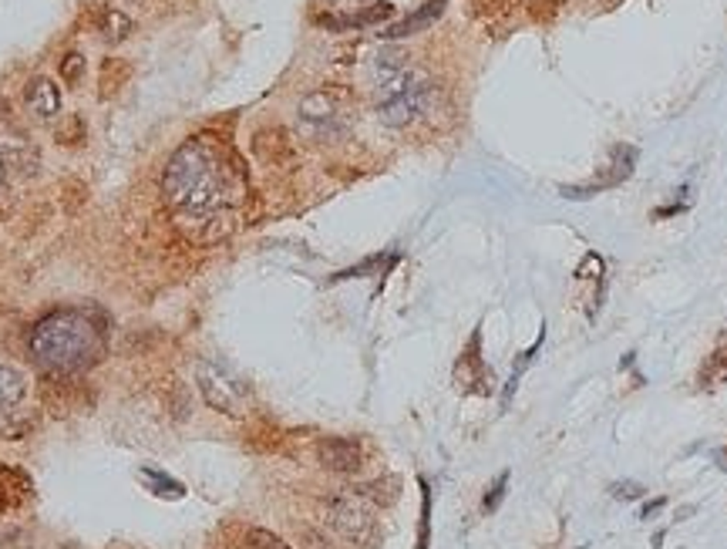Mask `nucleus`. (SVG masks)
I'll use <instances>...</instances> for the list:
<instances>
[{
  "label": "nucleus",
  "instance_id": "f257e3e1",
  "mask_svg": "<svg viewBox=\"0 0 727 549\" xmlns=\"http://www.w3.org/2000/svg\"><path fill=\"white\" fill-rule=\"evenodd\" d=\"M162 196L186 230L216 240L232 226L242 203V176L213 139H189L166 162Z\"/></svg>",
  "mask_w": 727,
  "mask_h": 549
},
{
  "label": "nucleus",
  "instance_id": "f03ea898",
  "mask_svg": "<svg viewBox=\"0 0 727 549\" xmlns=\"http://www.w3.org/2000/svg\"><path fill=\"white\" fill-rule=\"evenodd\" d=\"M105 347L102 324L85 310H54L31 331V354L48 371H81Z\"/></svg>",
  "mask_w": 727,
  "mask_h": 549
},
{
  "label": "nucleus",
  "instance_id": "7ed1b4c3",
  "mask_svg": "<svg viewBox=\"0 0 727 549\" xmlns=\"http://www.w3.org/2000/svg\"><path fill=\"white\" fill-rule=\"evenodd\" d=\"M296 128H300L304 139L333 145V142H344L350 135L354 115H350V105H347V98L341 91L320 88L300 98V105H296Z\"/></svg>",
  "mask_w": 727,
  "mask_h": 549
},
{
  "label": "nucleus",
  "instance_id": "20e7f679",
  "mask_svg": "<svg viewBox=\"0 0 727 549\" xmlns=\"http://www.w3.org/2000/svg\"><path fill=\"white\" fill-rule=\"evenodd\" d=\"M323 516L333 533L354 546H374L377 543V519L374 509L354 492H337L323 502Z\"/></svg>",
  "mask_w": 727,
  "mask_h": 549
},
{
  "label": "nucleus",
  "instance_id": "39448f33",
  "mask_svg": "<svg viewBox=\"0 0 727 549\" xmlns=\"http://www.w3.org/2000/svg\"><path fill=\"white\" fill-rule=\"evenodd\" d=\"M368 78H370V91H374V105H381L387 102V98L401 95L404 88H411L414 81H422L424 71L414 68L404 51L384 48L381 54H374V61H370L368 68Z\"/></svg>",
  "mask_w": 727,
  "mask_h": 549
},
{
  "label": "nucleus",
  "instance_id": "423d86ee",
  "mask_svg": "<svg viewBox=\"0 0 727 549\" xmlns=\"http://www.w3.org/2000/svg\"><path fill=\"white\" fill-rule=\"evenodd\" d=\"M195 384H199V395L205 398L209 408L223 411V415H242L250 405V395L230 371L216 364V361H199L195 364Z\"/></svg>",
  "mask_w": 727,
  "mask_h": 549
},
{
  "label": "nucleus",
  "instance_id": "0eeeda50",
  "mask_svg": "<svg viewBox=\"0 0 727 549\" xmlns=\"http://www.w3.org/2000/svg\"><path fill=\"white\" fill-rule=\"evenodd\" d=\"M428 108H432V81L424 75L422 81H414V85L404 88L401 95L377 105V118H381L387 128H408L414 125L418 118L428 115Z\"/></svg>",
  "mask_w": 727,
  "mask_h": 549
},
{
  "label": "nucleus",
  "instance_id": "6e6552de",
  "mask_svg": "<svg viewBox=\"0 0 727 549\" xmlns=\"http://www.w3.org/2000/svg\"><path fill=\"white\" fill-rule=\"evenodd\" d=\"M633 166H637V149L633 145H620V149H613V162H610V172L596 182H586V186H562V196L566 199H589V196H596L603 189H613V186H620L623 179L633 176Z\"/></svg>",
  "mask_w": 727,
  "mask_h": 549
},
{
  "label": "nucleus",
  "instance_id": "1a4fd4ad",
  "mask_svg": "<svg viewBox=\"0 0 727 549\" xmlns=\"http://www.w3.org/2000/svg\"><path fill=\"white\" fill-rule=\"evenodd\" d=\"M317 459L331 472H358L364 465V448L358 438H323L317 445Z\"/></svg>",
  "mask_w": 727,
  "mask_h": 549
},
{
  "label": "nucleus",
  "instance_id": "9d476101",
  "mask_svg": "<svg viewBox=\"0 0 727 549\" xmlns=\"http://www.w3.org/2000/svg\"><path fill=\"white\" fill-rule=\"evenodd\" d=\"M478 347H482V334H472L468 341V351L459 358L455 364V384L461 391H475V395H488V374L482 368V358H478Z\"/></svg>",
  "mask_w": 727,
  "mask_h": 549
},
{
  "label": "nucleus",
  "instance_id": "9b49d317",
  "mask_svg": "<svg viewBox=\"0 0 727 549\" xmlns=\"http://www.w3.org/2000/svg\"><path fill=\"white\" fill-rule=\"evenodd\" d=\"M24 105L34 118H54L61 112V88L44 75L31 78L24 88Z\"/></svg>",
  "mask_w": 727,
  "mask_h": 549
},
{
  "label": "nucleus",
  "instance_id": "f8f14e48",
  "mask_svg": "<svg viewBox=\"0 0 727 549\" xmlns=\"http://www.w3.org/2000/svg\"><path fill=\"white\" fill-rule=\"evenodd\" d=\"M448 0H424L422 7L414 14H408L404 21H397V24H391L387 31H384V38L387 41H401V38H411V34H422V31H428V27L445 14Z\"/></svg>",
  "mask_w": 727,
  "mask_h": 549
},
{
  "label": "nucleus",
  "instance_id": "ddd939ff",
  "mask_svg": "<svg viewBox=\"0 0 727 549\" xmlns=\"http://www.w3.org/2000/svg\"><path fill=\"white\" fill-rule=\"evenodd\" d=\"M0 155H4V162L11 169L14 176H21V179H31V176H38V152L27 145V142H4L0 145Z\"/></svg>",
  "mask_w": 727,
  "mask_h": 549
},
{
  "label": "nucleus",
  "instance_id": "4468645a",
  "mask_svg": "<svg viewBox=\"0 0 727 549\" xmlns=\"http://www.w3.org/2000/svg\"><path fill=\"white\" fill-rule=\"evenodd\" d=\"M132 21H128L125 14L115 11V7H98L95 11V31H98V38L108 41V44H118V41H125L132 34Z\"/></svg>",
  "mask_w": 727,
  "mask_h": 549
},
{
  "label": "nucleus",
  "instance_id": "2eb2a0df",
  "mask_svg": "<svg viewBox=\"0 0 727 549\" xmlns=\"http://www.w3.org/2000/svg\"><path fill=\"white\" fill-rule=\"evenodd\" d=\"M27 395V378L17 368L0 364V415H7L11 408H17Z\"/></svg>",
  "mask_w": 727,
  "mask_h": 549
},
{
  "label": "nucleus",
  "instance_id": "dca6fc26",
  "mask_svg": "<svg viewBox=\"0 0 727 549\" xmlns=\"http://www.w3.org/2000/svg\"><path fill=\"white\" fill-rule=\"evenodd\" d=\"M542 341H546V327H542V334L536 337V344L529 347V351H523L519 354V364L512 368V378H509V384H505V395H502V408H509L512 405V395H515V388H519V381H523V374H525V368L536 361V354L542 351Z\"/></svg>",
  "mask_w": 727,
  "mask_h": 549
},
{
  "label": "nucleus",
  "instance_id": "f3484780",
  "mask_svg": "<svg viewBox=\"0 0 727 549\" xmlns=\"http://www.w3.org/2000/svg\"><path fill=\"white\" fill-rule=\"evenodd\" d=\"M724 381H727V344L717 347L714 354L704 361V368H701V388L711 391V388H721Z\"/></svg>",
  "mask_w": 727,
  "mask_h": 549
},
{
  "label": "nucleus",
  "instance_id": "a211bd4d",
  "mask_svg": "<svg viewBox=\"0 0 727 549\" xmlns=\"http://www.w3.org/2000/svg\"><path fill=\"white\" fill-rule=\"evenodd\" d=\"M397 256H370V260H364V263H358V267L350 270H341V273H333L331 280H354V277H364V273H384V270L395 263Z\"/></svg>",
  "mask_w": 727,
  "mask_h": 549
},
{
  "label": "nucleus",
  "instance_id": "6ab92c4d",
  "mask_svg": "<svg viewBox=\"0 0 727 549\" xmlns=\"http://www.w3.org/2000/svg\"><path fill=\"white\" fill-rule=\"evenodd\" d=\"M432 539V489L422 479V526H418V549H428Z\"/></svg>",
  "mask_w": 727,
  "mask_h": 549
},
{
  "label": "nucleus",
  "instance_id": "aec40b11",
  "mask_svg": "<svg viewBox=\"0 0 727 549\" xmlns=\"http://www.w3.org/2000/svg\"><path fill=\"white\" fill-rule=\"evenodd\" d=\"M141 479L145 482H152L155 489H162L159 496H168V499H179V496H186V489L176 482V479H168V475H162V472H152V469H141Z\"/></svg>",
  "mask_w": 727,
  "mask_h": 549
},
{
  "label": "nucleus",
  "instance_id": "412c9836",
  "mask_svg": "<svg viewBox=\"0 0 727 549\" xmlns=\"http://www.w3.org/2000/svg\"><path fill=\"white\" fill-rule=\"evenodd\" d=\"M61 78L68 85H77L81 78H85V54L81 51H68L61 61Z\"/></svg>",
  "mask_w": 727,
  "mask_h": 549
},
{
  "label": "nucleus",
  "instance_id": "4be33fe9",
  "mask_svg": "<svg viewBox=\"0 0 727 549\" xmlns=\"http://www.w3.org/2000/svg\"><path fill=\"white\" fill-rule=\"evenodd\" d=\"M246 546L250 549H290L280 536H273L269 529H250V533H246Z\"/></svg>",
  "mask_w": 727,
  "mask_h": 549
},
{
  "label": "nucleus",
  "instance_id": "5701e85b",
  "mask_svg": "<svg viewBox=\"0 0 727 549\" xmlns=\"http://www.w3.org/2000/svg\"><path fill=\"white\" fill-rule=\"evenodd\" d=\"M647 492V489L640 486V482H633V479H623V482H613L610 486V496L620 499V502H633V499H640Z\"/></svg>",
  "mask_w": 727,
  "mask_h": 549
},
{
  "label": "nucleus",
  "instance_id": "b1692460",
  "mask_svg": "<svg viewBox=\"0 0 727 549\" xmlns=\"http://www.w3.org/2000/svg\"><path fill=\"white\" fill-rule=\"evenodd\" d=\"M505 489H509V472H502L495 482H492L488 496H485V512H495L498 509V502L505 499Z\"/></svg>",
  "mask_w": 727,
  "mask_h": 549
},
{
  "label": "nucleus",
  "instance_id": "393cba45",
  "mask_svg": "<svg viewBox=\"0 0 727 549\" xmlns=\"http://www.w3.org/2000/svg\"><path fill=\"white\" fill-rule=\"evenodd\" d=\"M667 506V499H653V502H647V506H643V512H640V519H653V516H657V512L664 509Z\"/></svg>",
  "mask_w": 727,
  "mask_h": 549
},
{
  "label": "nucleus",
  "instance_id": "a878e982",
  "mask_svg": "<svg viewBox=\"0 0 727 549\" xmlns=\"http://www.w3.org/2000/svg\"><path fill=\"white\" fill-rule=\"evenodd\" d=\"M7 179H11V169H7L4 155H0V196H4V189H7Z\"/></svg>",
  "mask_w": 727,
  "mask_h": 549
},
{
  "label": "nucleus",
  "instance_id": "bb28decb",
  "mask_svg": "<svg viewBox=\"0 0 727 549\" xmlns=\"http://www.w3.org/2000/svg\"><path fill=\"white\" fill-rule=\"evenodd\" d=\"M0 115H7V102H4V95H0Z\"/></svg>",
  "mask_w": 727,
  "mask_h": 549
},
{
  "label": "nucleus",
  "instance_id": "cd10ccee",
  "mask_svg": "<svg viewBox=\"0 0 727 549\" xmlns=\"http://www.w3.org/2000/svg\"><path fill=\"white\" fill-rule=\"evenodd\" d=\"M4 506H7V502H4V492H0V512H4Z\"/></svg>",
  "mask_w": 727,
  "mask_h": 549
},
{
  "label": "nucleus",
  "instance_id": "c85d7f7f",
  "mask_svg": "<svg viewBox=\"0 0 727 549\" xmlns=\"http://www.w3.org/2000/svg\"><path fill=\"white\" fill-rule=\"evenodd\" d=\"M337 4H344V0H337Z\"/></svg>",
  "mask_w": 727,
  "mask_h": 549
}]
</instances>
